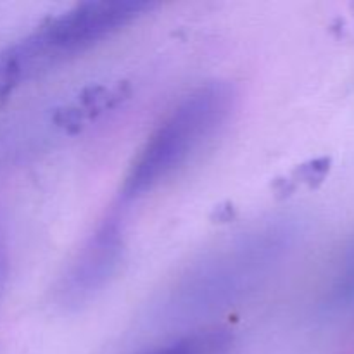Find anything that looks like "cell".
<instances>
[{
  "label": "cell",
  "instance_id": "5",
  "mask_svg": "<svg viewBox=\"0 0 354 354\" xmlns=\"http://www.w3.org/2000/svg\"><path fill=\"white\" fill-rule=\"evenodd\" d=\"M324 308L328 313L354 310V237L339 254L325 289Z\"/></svg>",
  "mask_w": 354,
  "mask_h": 354
},
{
  "label": "cell",
  "instance_id": "1",
  "mask_svg": "<svg viewBox=\"0 0 354 354\" xmlns=\"http://www.w3.org/2000/svg\"><path fill=\"white\" fill-rule=\"evenodd\" d=\"M296 221L272 218L194 261L158 303L162 325H187L248 301L282 266L297 239Z\"/></svg>",
  "mask_w": 354,
  "mask_h": 354
},
{
  "label": "cell",
  "instance_id": "2",
  "mask_svg": "<svg viewBox=\"0 0 354 354\" xmlns=\"http://www.w3.org/2000/svg\"><path fill=\"white\" fill-rule=\"evenodd\" d=\"M234 100L230 85L218 82L183 97L131 162L121 189L123 199H138L185 168L227 124Z\"/></svg>",
  "mask_w": 354,
  "mask_h": 354
},
{
  "label": "cell",
  "instance_id": "4",
  "mask_svg": "<svg viewBox=\"0 0 354 354\" xmlns=\"http://www.w3.org/2000/svg\"><path fill=\"white\" fill-rule=\"evenodd\" d=\"M124 235L118 220H107L86 239L57 282L55 299L66 308H78L106 289L120 270Z\"/></svg>",
  "mask_w": 354,
  "mask_h": 354
},
{
  "label": "cell",
  "instance_id": "6",
  "mask_svg": "<svg viewBox=\"0 0 354 354\" xmlns=\"http://www.w3.org/2000/svg\"><path fill=\"white\" fill-rule=\"evenodd\" d=\"M234 337L225 330H199L145 354H230Z\"/></svg>",
  "mask_w": 354,
  "mask_h": 354
},
{
  "label": "cell",
  "instance_id": "3",
  "mask_svg": "<svg viewBox=\"0 0 354 354\" xmlns=\"http://www.w3.org/2000/svg\"><path fill=\"white\" fill-rule=\"evenodd\" d=\"M85 37L69 10L0 50V99L59 62L86 50Z\"/></svg>",
  "mask_w": 354,
  "mask_h": 354
}]
</instances>
